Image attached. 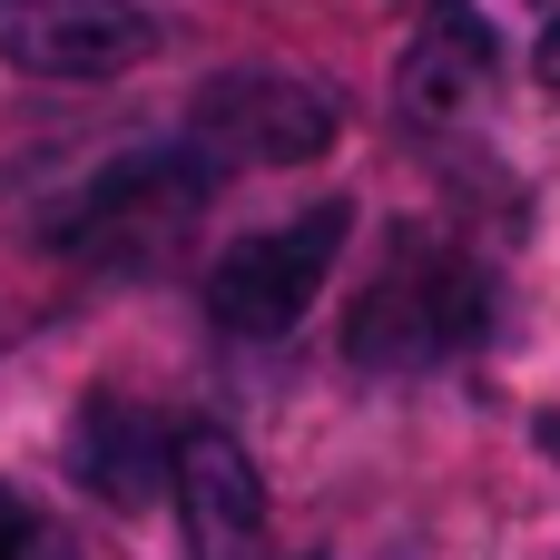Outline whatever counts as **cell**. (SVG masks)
Returning <instances> with one entry per match:
<instances>
[{"label": "cell", "instance_id": "cell-3", "mask_svg": "<svg viewBox=\"0 0 560 560\" xmlns=\"http://www.w3.org/2000/svg\"><path fill=\"white\" fill-rule=\"evenodd\" d=\"M345 226H354V207H345V197H315V207L285 217V226L236 236V246L207 266V315H217L226 335H246V345L305 325V305L325 295V276H335V256H345Z\"/></svg>", "mask_w": 560, "mask_h": 560}, {"label": "cell", "instance_id": "cell-7", "mask_svg": "<svg viewBox=\"0 0 560 560\" xmlns=\"http://www.w3.org/2000/svg\"><path fill=\"white\" fill-rule=\"evenodd\" d=\"M492 69H502V39H492V20L482 10H463V0H443L413 39H404V59H394V98H404V118H463L482 89H492Z\"/></svg>", "mask_w": 560, "mask_h": 560}, {"label": "cell", "instance_id": "cell-1", "mask_svg": "<svg viewBox=\"0 0 560 560\" xmlns=\"http://www.w3.org/2000/svg\"><path fill=\"white\" fill-rule=\"evenodd\" d=\"M217 177H226V167H217L197 138L128 148V158H108V167L79 177V197L49 217V246H69V256H89V266H108V276H138V266H158V256L187 246V226L207 217V187H217Z\"/></svg>", "mask_w": 560, "mask_h": 560}, {"label": "cell", "instance_id": "cell-9", "mask_svg": "<svg viewBox=\"0 0 560 560\" xmlns=\"http://www.w3.org/2000/svg\"><path fill=\"white\" fill-rule=\"evenodd\" d=\"M30 551H39V512L0 482V560H30Z\"/></svg>", "mask_w": 560, "mask_h": 560}, {"label": "cell", "instance_id": "cell-2", "mask_svg": "<svg viewBox=\"0 0 560 560\" xmlns=\"http://www.w3.org/2000/svg\"><path fill=\"white\" fill-rule=\"evenodd\" d=\"M482 335H492V276L463 246H433L423 226L394 236V266L345 315V354L364 374H423V364L472 354Z\"/></svg>", "mask_w": 560, "mask_h": 560}, {"label": "cell", "instance_id": "cell-4", "mask_svg": "<svg viewBox=\"0 0 560 560\" xmlns=\"http://www.w3.org/2000/svg\"><path fill=\"white\" fill-rule=\"evenodd\" d=\"M335 89L295 79V69H226L187 98V138L217 167H305L335 148Z\"/></svg>", "mask_w": 560, "mask_h": 560}, {"label": "cell", "instance_id": "cell-6", "mask_svg": "<svg viewBox=\"0 0 560 560\" xmlns=\"http://www.w3.org/2000/svg\"><path fill=\"white\" fill-rule=\"evenodd\" d=\"M167 492H177V512H187V541H197L207 560L246 551V541L266 532V482H256L246 443H236V433H217V423H177Z\"/></svg>", "mask_w": 560, "mask_h": 560}, {"label": "cell", "instance_id": "cell-8", "mask_svg": "<svg viewBox=\"0 0 560 560\" xmlns=\"http://www.w3.org/2000/svg\"><path fill=\"white\" fill-rule=\"evenodd\" d=\"M167 463H177V433L128 413V404H89L79 423V482L118 512H148V492H167Z\"/></svg>", "mask_w": 560, "mask_h": 560}, {"label": "cell", "instance_id": "cell-10", "mask_svg": "<svg viewBox=\"0 0 560 560\" xmlns=\"http://www.w3.org/2000/svg\"><path fill=\"white\" fill-rule=\"evenodd\" d=\"M532 69H541V89H560V20L541 30V49H532Z\"/></svg>", "mask_w": 560, "mask_h": 560}, {"label": "cell", "instance_id": "cell-5", "mask_svg": "<svg viewBox=\"0 0 560 560\" xmlns=\"http://www.w3.org/2000/svg\"><path fill=\"white\" fill-rule=\"evenodd\" d=\"M158 49L138 0H0V59L30 79H118Z\"/></svg>", "mask_w": 560, "mask_h": 560}]
</instances>
